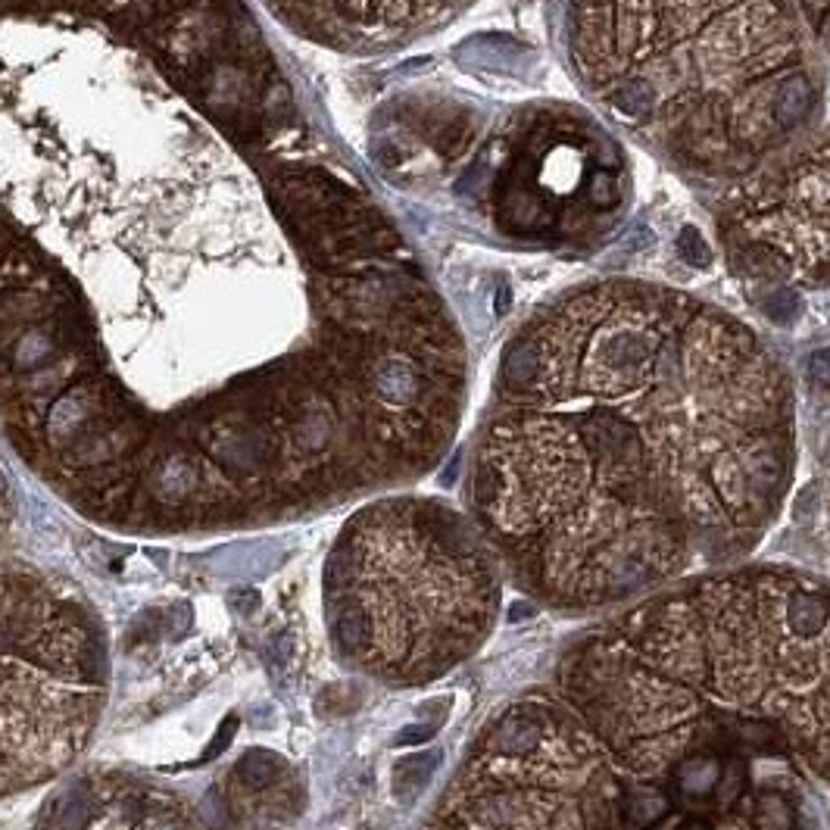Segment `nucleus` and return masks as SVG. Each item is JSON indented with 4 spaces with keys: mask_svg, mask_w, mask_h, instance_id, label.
Returning a JSON list of instances; mask_svg holds the SVG:
<instances>
[{
    "mask_svg": "<svg viewBox=\"0 0 830 830\" xmlns=\"http://www.w3.org/2000/svg\"><path fill=\"white\" fill-rule=\"evenodd\" d=\"M469 359L250 0H0V434L97 525L419 481Z\"/></svg>",
    "mask_w": 830,
    "mask_h": 830,
    "instance_id": "f257e3e1",
    "label": "nucleus"
},
{
    "mask_svg": "<svg viewBox=\"0 0 830 830\" xmlns=\"http://www.w3.org/2000/svg\"><path fill=\"white\" fill-rule=\"evenodd\" d=\"M793 469V387L762 337L668 284L603 278L509 337L472 509L525 593L596 612L734 568Z\"/></svg>",
    "mask_w": 830,
    "mask_h": 830,
    "instance_id": "f03ea898",
    "label": "nucleus"
},
{
    "mask_svg": "<svg viewBox=\"0 0 830 830\" xmlns=\"http://www.w3.org/2000/svg\"><path fill=\"white\" fill-rule=\"evenodd\" d=\"M422 830H830V581L621 606L484 721Z\"/></svg>",
    "mask_w": 830,
    "mask_h": 830,
    "instance_id": "7ed1b4c3",
    "label": "nucleus"
},
{
    "mask_svg": "<svg viewBox=\"0 0 830 830\" xmlns=\"http://www.w3.org/2000/svg\"><path fill=\"white\" fill-rule=\"evenodd\" d=\"M565 47L596 107L690 175H746L824 97L796 0H568Z\"/></svg>",
    "mask_w": 830,
    "mask_h": 830,
    "instance_id": "20e7f679",
    "label": "nucleus"
},
{
    "mask_svg": "<svg viewBox=\"0 0 830 830\" xmlns=\"http://www.w3.org/2000/svg\"><path fill=\"white\" fill-rule=\"evenodd\" d=\"M500 559L465 515L428 497L359 509L325 565L334 653L391 687L469 659L500 612Z\"/></svg>",
    "mask_w": 830,
    "mask_h": 830,
    "instance_id": "39448f33",
    "label": "nucleus"
},
{
    "mask_svg": "<svg viewBox=\"0 0 830 830\" xmlns=\"http://www.w3.org/2000/svg\"><path fill=\"white\" fill-rule=\"evenodd\" d=\"M97 615L66 584L0 565V799L72 765L107 706Z\"/></svg>",
    "mask_w": 830,
    "mask_h": 830,
    "instance_id": "423d86ee",
    "label": "nucleus"
},
{
    "mask_svg": "<svg viewBox=\"0 0 830 830\" xmlns=\"http://www.w3.org/2000/svg\"><path fill=\"white\" fill-rule=\"evenodd\" d=\"M478 200L518 247L593 250L631 206L625 147L590 110L540 100L515 110L481 150Z\"/></svg>",
    "mask_w": 830,
    "mask_h": 830,
    "instance_id": "0eeeda50",
    "label": "nucleus"
},
{
    "mask_svg": "<svg viewBox=\"0 0 830 830\" xmlns=\"http://www.w3.org/2000/svg\"><path fill=\"white\" fill-rule=\"evenodd\" d=\"M715 228L737 275L830 288V132L799 135L734 178Z\"/></svg>",
    "mask_w": 830,
    "mask_h": 830,
    "instance_id": "6e6552de",
    "label": "nucleus"
},
{
    "mask_svg": "<svg viewBox=\"0 0 830 830\" xmlns=\"http://www.w3.org/2000/svg\"><path fill=\"white\" fill-rule=\"evenodd\" d=\"M291 35L337 54H381L419 41L475 0H259Z\"/></svg>",
    "mask_w": 830,
    "mask_h": 830,
    "instance_id": "1a4fd4ad",
    "label": "nucleus"
},
{
    "mask_svg": "<svg viewBox=\"0 0 830 830\" xmlns=\"http://www.w3.org/2000/svg\"><path fill=\"white\" fill-rule=\"evenodd\" d=\"M35 830H210L178 796L125 774L79 777L66 784Z\"/></svg>",
    "mask_w": 830,
    "mask_h": 830,
    "instance_id": "9d476101",
    "label": "nucleus"
},
{
    "mask_svg": "<svg viewBox=\"0 0 830 830\" xmlns=\"http://www.w3.org/2000/svg\"><path fill=\"white\" fill-rule=\"evenodd\" d=\"M291 784V765L269 749H253L231 771V787L238 790L241 799L247 796H284ZM288 799V796H284Z\"/></svg>",
    "mask_w": 830,
    "mask_h": 830,
    "instance_id": "9b49d317",
    "label": "nucleus"
},
{
    "mask_svg": "<svg viewBox=\"0 0 830 830\" xmlns=\"http://www.w3.org/2000/svg\"><path fill=\"white\" fill-rule=\"evenodd\" d=\"M437 765H440V752H419V756L400 759L394 768V796L409 806V802L422 793V787L431 781Z\"/></svg>",
    "mask_w": 830,
    "mask_h": 830,
    "instance_id": "f8f14e48",
    "label": "nucleus"
},
{
    "mask_svg": "<svg viewBox=\"0 0 830 830\" xmlns=\"http://www.w3.org/2000/svg\"><path fill=\"white\" fill-rule=\"evenodd\" d=\"M796 10L818 47L830 54V0H796Z\"/></svg>",
    "mask_w": 830,
    "mask_h": 830,
    "instance_id": "ddd939ff",
    "label": "nucleus"
},
{
    "mask_svg": "<svg viewBox=\"0 0 830 830\" xmlns=\"http://www.w3.org/2000/svg\"><path fill=\"white\" fill-rule=\"evenodd\" d=\"M10 522H13V490H10L4 465H0V540H4Z\"/></svg>",
    "mask_w": 830,
    "mask_h": 830,
    "instance_id": "4468645a",
    "label": "nucleus"
},
{
    "mask_svg": "<svg viewBox=\"0 0 830 830\" xmlns=\"http://www.w3.org/2000/svg\"><path fill=\"white\" fill-rule=\"evenodd\" d=\"M809 378L815 381V387L830 394V350H818L809 362Z\"/></svg>",
    "mask_w": 830,
    "mask_h": 830,
    "instance_id": "2eb2a0df",
    "label": "nucleus"
}]
</instances>
